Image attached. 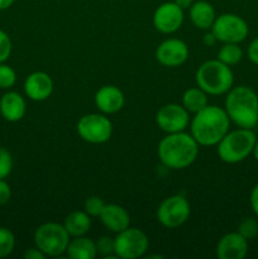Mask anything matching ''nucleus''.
Segmentation results:
<instances>
[{
    "instance_id": "1",
    "label": "nucleus",
    "mask_w": 258,
    "mask_h": 259,
    "mask_svg": "<svg viewBox=\"0 0 258 259\" xmlns=\"http://www.w3.org/2000/svg\"><path fill=\"white\" fill-rule=\"evenodd\" d=\"M230 119L225 109L207 105L194 114L190 121V134L202 147L217 146L229 132Z\"/></svg>"
},
{
    "instance_id": "2",
    "label": "nucleus",
    "mask_w": 258,
    "mask_h": 259,
    "mask_svg": "<svg viewBox=\"0 0 258 259\" xmlns=\"http://www.w3.org/2000/svg\"><path fill=\"white\" fill-rule=\"evenodd\" d=\"M199 143L186 132L167 134L159 142L157 154L164 167L184 169L191 166L199 156Z\"/></svg>"
},
{
    "instance_id": "3",
    "label": "nucleus",
    "mask_w": 258,
    "mask_h": 259,
    "mask_svg": "<svg viewBox=\"0 0 258 259\" xmlns=\"http://www.w3.org/2000/svg\"><path fill=\"white\" fill-rule=\"evenodd\" d=\"M224 109L238 128L253 129L258 124V95L249 86L230 89Z\"/></svg>"
},
{
    "instance_id": "4",
    "label": "nucleus",
    "mask_w": 258,
    "mask_h": 259,
    "mask_svg": "<svg viewBox=\"0 0 258 259\" xmlns=\"http://www.w3.org/2000/svg\"><path fill=\"white\" fill-rule=\"evenodd\" d=\"M195 81L207 95L218 96L227 94L234 83V73L230 66L222 61L210 60L202 63L195 73Z\"/></svg>"
},
{
    "instance_id": "5",
    "label": "nucleus",
    "mask_w": 258,
    "mask_h": 259,
    "mask_svg": "<svg viewBox=\"0 0 258 259\" xmlns=\"http://www.w3.org/2000/svg\"><path fill=\"white\" fill-rule=\"evenodd\" d=\"M257 136L253 129L238 128L229 131L217 144V152L223 162L239 163L252 154Z\"/></svg>"
},
{
    "instance_id": "6",
    "label": "nucleus",
    "mask_w": 258,
    "mask_h": 259,
    "mask_svg": "<svg viewBox=\"0 0 258 259\" xmlns=\"http://www.w3.org/2000/svg\"><path fill=\"white\" fill-rule=\"evenodd\" d=\"M34 244L47 257H58L66 253L71 237L63 224L45 223L34 232Z\"/></svg>"
},
{
    "instance_id": "7",
    "label": "nucleus",
    "mask_w": 258,
    "mask_h": 259,
    "mask_svg": "<svg viewBox=\"0 0 258 259\" xmlns=\"http://www.w3.org/2000/svg\"><path fill=\"white\" fill-rule=\"evenodd\" d=\"M149 247L148 237L138 228H126L114 238V254L120 259H137L146 254Z\"/></svg>"
},
{
    "instance_id": "8",
    "label": "nucleus",
    "mask_w": 258,
    "mask_h": 259,
    "mask_svg": "<svg viewBox=\"0 0 258 259\" xmlns=\"http://www.w3.org/2000/svg\"><path fill=\"white\" fill-rule=\"evenodd\" d=\"M212 33L218 42L242 43L249 33V27L242 17L233 13H225L215 18L211 27Z\"/></svg>"
},
{
    "instance_id": "9",
    "label": "nucleus",
    "mask_w": 258,
    "mask_h": 259,
    "mask_svg": "<svg viewBox=\"0 0 258 259\" xmlns=\"http://www.w3.org/2000/svg\"><path fill=\"white\" fill-rule=\"evenodd\" d=\"M77 133L88 143L103 144L111 138L113 124L104 114H86L77 121Z\"/></svg>"
},
{
    "instance_id": "10",
    "label": "nucleus",
    "mask_w": 258,
    "mask_h": 259,
    "mask_svg": "<svg viewBox=\"0 0 258 259\" xmlns=\"http://www.w3.org/2000/svg\"><path fill=\"white\" fill-rule=\"evenodd\" d=\"M191 206L182 195H174L159 204L157 209V220L168 229H176L189 220Z\"/></svg>"
},
{
    "instance_id": "11",
    "label": "nucleus",
    "mask_w": 258,
    "mask_h": 259,
    "mask_svg": "<svg viewBox=\"0 0 258 259\" xmlns=\"http://www.w3.org/2000/svg\"><path fill=\"white\" fill-rule=\"evenodd\" d=\"M156 124L167 134L185 132L190 125V113L180 104H167L157 111Z\"/></svg>"
},
{
    "instance_id": "12",
    "label": "nucleus",
    "mask_w": 258,
    "mask_h": 259,
    "mask_svg": "<svg viewBox=\"0 0 258 259\" xmlns=\"http://www.w3.org/2000/svg\"><path fill=\"white\" fill-rule=\"evenodd\" d=\"M184 18V9L175 2H167L154 10L153 25L158 32L171 34L181 28Z\"/></svg>"
},
{
    "instance_id": "13",
    "label": "nucleus",
    "mask_w": 258,
    "mask_h": 259,
    "mask_svg": "<svg viewBox=\"0 0 258 259\" xmlns=\"http://www.w3.org/2000/svg\"><path fill=\"white\" fill-rule=\"evenodd\" d=\"M189 47L179 38L163 40L156 50V60L164 67H179L189 58Z\"/></svg>"
},
{
    "instance_id": "14",
    "label": "nucleus",
    "mask_w": 258,
    "mask_h": 259,
    "mask_svg": "<svg viewBox=\"0 0 258 259\" xmlns=\"http://www.w3.org/2000/svg\"><path fill=\"white\" fill-rule=\"evenodd\" d=\"M215 252L219 259H243L248 253V240L238 232L227 233L218 242Z\"/></svg>"
},
{
    "instance_id": "15",
    "label": "nucleus",
    "mask_w": 258,
    "mask_h": 259,
    "mask_svg": "<svg viewBox=\"0 0 258 259\" xmlns=\"http://www.w3.org/2000/svg\"><path fill=\"white\" fill-rule=\"evenodd\" d=\"M24 93L33 101L47 100L53 93L52 77L43 71L32 72L24 81Z\"/></svg>"
},
{
    "instance_id": "16",
    "label": "nucleus",
    "mask_w": 258,
    "mask_h": 259,
    "mask_svg": "<svg viewBox=\"0 0 258 259\" xmlns=\"http://www.w3.org/2000/svg\"><path fill=\"white\" fill-rule=\"evenodd\" d=\"M95 105L103 114H115L125 103L123 91L114 85H105L95 94Z\"/></svg>"
},
{
    "instance_id": "17",
    "label": "nucleus",
    "mask_w": 258,
    "mask_h": 259,
    "mask_svg": "<svg viewBox=\"0 0 258 259\" xmlns=\"http://www.w3.org/2000/svg\"><path fill=\"white\" fill-rule=\"evenodd\" d=\"M27 113V103L17 91H8L0 99V114L10 123L22 120Z\"/></svg>"
},
{
    "instance_id": "18",
    "label": "nucleus",
    "mask_w": 258,
    "mask_h": 259,
    "mask_svg": "<svg viewBox=\"0 0 258 259\" xmlns=\"http://www.w3.org/2000/svg\"><path fill=\"white\" fill-rule=\"evenodd\" d=\"M104 227L113 233H120L131 225L129 212L118 204H106L100 214Z\"/></svg>"
},
{
    "instance_id": "19",
    "label": "nucleus",
    "mask_w": 258,
    "mask_h": 259,
    "mask_svg": "<svg viewBox=\"0 0 258 259\" xmlns=\"http://www.w3.org/2000/svg\"><path fill=\"white\" fill-rule=\"evenodd\" d=\"M215 18H217V14H215L214 7L205 0L194 2L190 7V19L192 24L199 29H211Z\"/></svg>"
},
{
    "instance_id": "20",
    "label": "nucleus",
    "mask_w": 258,
    "mask_h": 259,
    "mask_svg": "<svg viewBox=\"0 0 258 259\" xmlns=\"http://www.w3.org/2000/svg\"><path fill=\"white\" fill-rule=\"evenodd\" d=\"M66 254L71 259H94L98 255L96 243L85 235L76 237L68 243Z\"/></svg>"
},
{
    "instance_id": "21",
    "label": "nucleus",
    "mask_w": 258,
    "mask_h": 259,
    "mask_svg": "<svg viewBox=\"0 0 258 259\" xmlns=\"http://www.w3.org/2000/svg\"><path fill=\"white\" fill-rule=\"evenodd\" d=\"M63 227L67 230L71 238L82 237L89 233L91 228V217L88 212L83 211H72L65 218L63 222Z\"/></svg>"
},
{
    "instance_id": "22",
    "label": "nucleus",
    "mask_w": 258,
    "mask_h": 259,
    "mask_svg": "<svg viewBox=\"0 0 258 259\" xmlns=\"http://www.w3.org/2000/svg\"><path fill=\"white\" fill-rule=\"evenodd\" d=\"M207 105H209L207 94L202 89H200L199 86L187 89L184 95H182V106L190 114H196L197 111L202 110Z\"/></svg>"
},
{
    "instance_id": "23",
    "label": "nucleus",
    "mask_w": 258,
    "mask_h": 259,
    "mask_svg": "<svg viewBox=\"0 0 258 259\" xmlns=\"http://www.w3.org/2000/svg\"><path fill=\"white\" fill-rule=\"evenodd\" d=\"M243 50L238 43H223L218 52V60L228 66H235L242 61Z\"/></svg>"
},
{
    "instance_id": "24",
    "label": "nucleus",
    "mask_w": 258,
    "mask_h": 259,
    "mask_svg": "<svg viewBox=\"0 0 258 259\" xmlns=\"http://www.w3.org/2000/svg\"><path fill=\"white\" fill-rule=\"evenodd\" d=\"M15 248V235L8 228L0 227V259L9 257Z\"/></svg>"
},
{
    "instance_id": "25",
    "label": "nucleus",
    "mask_w": 258,
    "mask_h": 259,
    "mask_svg": "<svg viewBox=\"0 0 258 259\" xmlns=\"http://www.w3.org/2000/svg\"><path fill=\"white\" fill-rule=\"evenodd\" d=\"M17 82V72L5 62L0 63V89L9 90Z\"/></svg>"
},
{
    "instance_id": "26",
    "label": "nucleus",
    "mask_w": 258,
    "mask_h": 259,
    "mask_svg": "<svg viewBox=\"0 0 258 259\" xmlns=\"http://www.w3.org/2000/svg\"><path fill=\"white\" fill-rule=\"evenodd\" d=\"M95 243L98 254L103 255L105 259L116 258V255L114 254V238L104 235V237L99 238Z\"/></svg>"
},
{
    "instance_id": "27",
    "label": "nucleus",
    "mask_w": 258,
    "mask_h": 259,
    "mask_svg": "<svg viewBox=\"0 0 258 259\" xmlns=\"http://www.w3.org/2000/svg\"><path fill=\"white\" fill-rule=\"evenodd\" d=\"M105 202L101 197L99 196H90L85 200L83 204V210L90 215L91 218H99L100 217L101 211L105 207Z\"/></svg>"
},
{
    "instance_id": "28",
    "label": "nucleus",
    "mask_w": 258,
    "mask_h": 259,
    "mask_svg": "<svg viewBox=\"0 0 258 259\" xmlns=\"http://www.w3.org/2000/svg\"><path fill=\"white\" fill-rule=\"evenodd\" d=\"M238 233H240L247 240L254 239L258 235V222L253 218H247L239 224Z\"/></svg>"
},
{
    "instance_id": "29",
    "label": "nucleus",
    "mask_w": 258,
    "mask_h": 259,
    "mask_svg": "<svg viewBox=\"0 0 258 259\" xmlns=\"http://www.w3.org/2000/svg\"><path fill=\"white\" fill-rule=\"evenodd\" d=\"M13 169V157L8 149L0 147V180H5Z\"/></svg>"
},
{
    "instance_id": "30",
    "label": "nucleus",
    "mask_w": 258,
    "mask_h": 259,
    "mask_svg": "<svg viewBox=\"0 0 258 259\" xmlns=\"http://www.w3.org/2000/svg\"><path fill=\"white\" fill-rule=\"evenodd\" d=\"M13 43L5 30L0 29V63L5 62L12 55Z\"/></svg>"
},
{
    "instance_id": "31",
    "label": "nucleus",
    "mask_w": 258,
    "mask_h": 259,
    "mask_svg": "<svg viewBox=\"0 0 258 259\" xmlns=\"http://www.w3.org/2000/svg\"><path fill=\"white\" fill-rule=\"evenodd\" d=\"M12 197V189L5 180H0V206L8 204Z\"/></svg>"
},
{
    "instance_id": "32",
    "label": "nucleus",
    "mask_w": 258,
    "mask_h": 259,
    "mask_svg": "<svg viewBox=\"0 0 258 259\" xmlns=\"http://www.w3.org/2000/svg\"><path fill=\"white\" fill-rule=\"evenodd\" d=\"M247 56L250 62L258 66V37H255L248 46Z\"/></svg>"
},
{
    "instance_id": "33",
    "label": "nucleus",
    "mask_w": 258,
    "mask_h": 259,
    "mask_svg": "<svg viewBox=\"0 0 258 259\" xmlns=\"http://www.w3.org/2000/svg\"><path fill=\"white\" fill-rule=\"evenodd\" d=\"M47 255L42 252L40 249H38L37 247L29 248L24 252V258L25 259H45Z\"/></svg>"
},
{
    "instance_id": "34",
    "label": "nucleus",
    "mask_w": 258,
    "mask_h": 259,
    "mask_svg": "<svg viewBox=\"0 0 258 259\" xmlns=\"http://www.w3.org/2000/svg\"><path fill=\"white\" fill-rule=\"evenodd\" d=\"M249 204H250V207H252L253 212L258 217V184L255 185V186L252 189V191H250Z\"/></svg>"
},
{
    "instance_id": "35",
    "label": "nucleus",
    "mask_w": 258,
    "mask_h": 259,
    "mask_svg": "<svg viewBox=\"0 0 258 259\" xmlns=\"http://www.w3.org/2000/svg\"><path fill=\"white\" fill-rule=\"evenodd\" d=\"M202 42H204V45L207 46V47H211V46H214L218 40H217V38H215L214 33L210 30V32L205 33L204 34V37H202Z\"/></svg>"
},
{
    "instance_id": "36",
    "label": "nucleus",
    "mask_w": 258,
    "mask_h": 259,
    "mask_svg": "<svg viewBox=\"0 0 258 259\" xmlns=\"http://www.w3.org/2000/svg\"><path fill=\"white\" fill-rule=\"evenodd\" d=\"M175 3H176L181 9L185 10V9H190V7L192 5L194 0H175Z\"/></svg>"
},
{
    "instance_id": "37",
    "label": "nucleus",
    "mask_w": 258,
    "mask_h": 259,
    "mask_svg": "<svg viewBox=\"0 0 258 259\" xmlns=\"http://www.w3.org/2000/svg\"><path fill=\"white\" fill-rule=\"evenodd\" d=\"M15 0H0V10H7L14 4Z\"/></svg>"
},
{
    "instance_id": "38",
    "label": "nucleus",
    "mask_w": 258,
    "mask_h": 259,
    "mask_svg": "<svg viewBox=\"0 0 258 259\" xmlns=\"http://www.w3.org/2000/svg\"><path fill=\"white\" fill-rule=\"evenodd\" d=\"M253 157H254L255 161L258 162V139L255 141V144H254V148H253V152H252Z\"/></svg>"
}]
</instances>
